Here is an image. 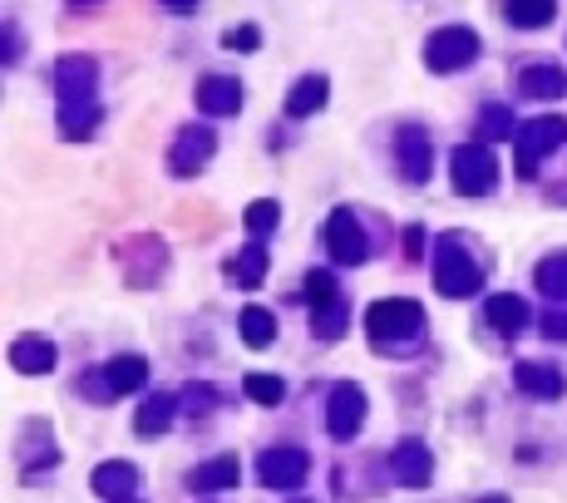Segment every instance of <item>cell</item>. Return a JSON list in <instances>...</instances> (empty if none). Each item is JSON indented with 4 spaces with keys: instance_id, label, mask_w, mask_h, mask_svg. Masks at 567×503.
I'll list each match as a JSON object with an SVG mask.
<instances>
[{
    "instance_id": "obj_1",
    "label": "cell",
    "mask_w": 567,
    "mask_h": 503,
    "mask_svg": "<svg viewBox=\"0 0 567 503\" xmlns=\"http://www.w3.org/2000/svg\"><path fill=\"white\" fill-rule=\"evenodd\" d=\"M479 287H484V267L469 257L464 237H445L435 252V291L459 301V297H474Z\"/></svg>"
},
{
    "instance_id": "obj_2",
    "label": "cell",
    "mask_w": 567,
    "mask_h": 503,
    "mask_svg": "<svg viewBox=\"0 0 567 503\" xmlns=\"http://www.w3.org/2000/svg\"><path fill=\"white\" fill-rule=\"evenodd\" d=\"M425 327V307L409 297H391V301H375L371 311H365V335H371L375 345H395V341H409V335H419Z\"/></svg>"
},
{
    "instance_id": "obj_3",
    "label": "cell",
    "mask_w": 567,
    "mask_h": 503,
    "mask_svg": "<svg viewBox=\"0 0 567 503\" xmlns=\"http://www.w3.org/2000/svg\"><path fill=\"white\" fill-rule=\"evenodd\" d=\"M567 143V119L563 114H543V119L523 124L518 129V178H533L538 173V163L548 159V153H558Z\"/></svg>"
},
{
    "instance_id": "obj_4",
    "label": "cell",
    "mask_w": 567,
    "mask_h": 503,
    "mask_svg": "<svg viewBox=\"0 0 567 503\" xmlns=\"http://www.w3.org/2000/svg\"><path fill=\"white\" fill-rule=\"evenodd\" d=\"M479 55V35L469 25H445L429 35L425 45V65L435 69V75H449V69H464L469 60Z\"/></svg>"
},
{
    "instance_id": "obj_5",
    "label": "cell",
    "mask_w": 567,
    "mask_h": 503,
    "mask_svg": "<svg viewBox=\"0 0 567 503\" xmlns=\"http://www.w3.org/2000/svg\"><path fill=\"white\" fill-rule=\"evenodd\" d=\"M449 173H454V188L464 197H484L499 183V159H493V149H484V143H464V149H454Z\"/></svg>"
},
{
    "instance_id": "obj_6",
    "label": "cell",
    "mask_w": 567,
    "mask_h": 503,
    "mask_svg": "<svg viewBox=\"0 0 567 503\" xmlns=\"http://www.w3.org/2000/svg\"><path fill=\"white\" fill-rule=\"evenodd\" d=\"M94 400H114V395H129L139 390V385H149V361L143 355H114L109 365H104L99 375H94Z\"/></svg>"
},
{
    "instance_id": "obj_7",
    "label": "cell",
    "mask_w": 567,
    "mask_h": 503,
    "mask_svg": "<svg viewBox=\"0 0 567 503\" xmlns=\"http://www.w3.org/2000/svg\"><path fill=\"white\" fill-rule=\"evenodd\" d=\"M325 252H331L341 267H361L371 243H365L361 223H355V213H345V207H335L331 223H325Z\"/></svg>"
},
{
    "instance_id": "obj_8",
    "label": "cell",
    "mask_w": 567,
    "mask_h": 503,
    "mask_svg": "<svg viewBox=\"0 0 567 503\" xmlns=\"http://www.w3.org/2000/svg\"><path fill=\"white\" fill-rule=\"evenodd\" d=\"M311 474V459L301 454V449H267V454L257 459V479L267 489H301Z\"/></svg>"
},
{
    "instance_id": "obj_9",
    "label": "cell",
    "mask_w": 567,
    "mask_h": 503,
    "mask_svg": "<svg viewBox=\"0 0 567 503\" xmlns=\"http://www.w3.org/2000/svg\"><path fill=\"white\" fill-rule=\"evenodd\" d=\"M325 425L335 439H351L365 425V390L361 385H335L331 400H325Z\"/></svg>"
},
{
    "instance_id": "obj_10",
    "label": "cell",
    "mask_w": 567,
    "mask_h": 503,
    "mask_svg": "<svg viewBox=\"0 0 567 503\" xmlns=\"http://www.w3.org/2000/svg\"><path fill=\"white\" fill-rule=\"evenodd\" d=\"M197 109L213 114V119H233V114L243 109V84L227 79V75L197 79Z\"/></svg>"
},
{
    "instance_id": "obj_11",
    "label": "cell",
    "mask_w": 567,
    "mask_h": 503,
    "mask_svg": "<svg viewBox=\"0 0 567 503\" xmlns=\"http://www.w3.org/2000/svg\"><path fill=\"white\" fill-rule=\"evenodd\" d=\"M213 143H217L213 129H188V133H178L173 153H168V168H173L178 178H193L197 168L213 159Z\"/></svg>"
},
{
    "instance_id": "obj_12",
    "label": "cell",
    "mask_w": 567,
    "mask_h": 503,
    "mask_svg": "<svg viewBox=\"0 0 567 503\" xmlns=\"http://www.w3.org/2000/svg\"><path fill=\"white\" fill-rule=\"evenodd\" d=\"M395 159H400V173L409 178V183H429V168H435L429 133L425 129H400V139H395Z\"/></svg>"
},
{
    "instance_id": "obj_13",
    "label": "cell",
    "mask_w": 567,
    "mask_h": 503,
    "mask_svg": "<svg viewBox=\"0 0 567 503\" xmlns=\"http://www.w3.org/2000/svg\"><path fill=\"white\" fill-rule=\"evenodd\" d=\"M60 104H89L94 99V84H99V69H94V60H60Z\"/></svg>"
},
{
    "instance_id": "obj_14",
    "label": "cell",
    "mask_w": 567,
    "mask_h": 503,
    "mask_svg": "<svg viewBox=\"0 0 567 503\" xmlns=\"http://www.w3.org/2000/svg\"><path fill=\"white\" fill-rule=\"evenodd\" d=\"M391 464H395V479L409 484V489L429 484V474H435V459H429V449L419 445V439H400L395 454H391Z\"/></svg>"
},
{
    "instance_id": "obj_15",
    "label": "cell",
    "mask_w": 567,
    "mask_h": 503,
    "mask_svg": "<svg viewBox=\"0 0 567 503\" xmlns=\"http://www.w3.org/2000/svg\"><path fill=\"white\" fill-rule=\"evenodd\" d=\"M513 381H518V390L528 395V400H558L563 395V375L553 371V365H538V361H518Z\"/></svg>"
},
{
    "instance_id": "obj_16",
    "label": "cell",
    "mask_w": 567,
    "mask_h": 503,
    "mask_svg": "<svg viewBox=\"0 0 567 503\" xmlns=\"http://www.w3.org/2000/svg\"><path fill=\"white\" fill-rule=\"evenodd\" d=\"M89 489L99 499H133V489H139V474H133V464H124V459H109V464L94 469Z\"/></svg>"
},
{
    "instance_id": "obj_17",
    "label": "cell",
    "mask_w": 567,
    "mask_h": 503,
    "mask_svg": "<svg viewBox=\"0 0 567 503\" xmlns=\"http://www.w3.org/2000/svg\"><path fill=\"white\" fill-rule=\"evenodd\" d=\"M10 365L25 375H50L55 371V345L40 341V335H20V341L10 345Z\"/></svg>"
},
{
    "instance_id": "obj_18",
    "label": "cell",
    "mask_w": 567,
    "mask_h": 503,
    "mask_svg": "<svg viewBox=\"0 0 567 503\" xmlns=\"http://www.w3.org/2000/svg\"><path fill=\"white\" fill-rule=\"evenodd\" d=\"M193 494H217V489H233L237 484V459L233 454H217V459H207V464H197L193 469Z\"/></svg>"
},
{
    "instance_id": "obj_19",
    "label": "cell",
    "mask_w": 567,
    "mask_h": 503,
    "mask_svg": "<svg viewBox=\"0 0 567 503\" xmlns=\"http://www.w3.org/2000/svg\"><path fill=\"white\" fill-rule=\"evenodd\" d=\"M518 89L528 94V99H558V94H567V75L558 65H528L518 75Z\"/></svg>"
},
{
    "instance_id": "obj_20",
    "label": "cell",
    "mask_w": 567,
    "mask_h": 503,
    "mask_svg": "<svg viewBox=\"0 0 567 503\" xmlns=\"http://www.w3.org/2000/svg\"><path fill=\"white\" fill-rule=\"evenodd\" d=\"M484 317L499 335H518L523 327H528V307H523V297H489Z\"/></svg>"
},
{
    "instance_id": "obj_21",
    "label": "cell",
    "mask_w": 567,
    "mask_h": 503,
    "mask_svg": "<svg viewBox=\"0 0 567 503\" xmlns=\"http://www.w3.org/2000/svg\"><path fill=\"white\" fill-rule=\"evenodd\" d=\"M178 395H149L143 400V410H139V419H133V429H139L143 439H153V435H163L168 425H173V415H178Z\"/></svg>"
},
{
    "instance_id": "obj_22",
    "label": "cell",
    "mask_w": 567,
    "mask_h": 503,
    "mask_svg": "<svg viewBox=\"0 0 567 503\" xmlns=\"http://www.w3.org/2000/svg\"><path fill=\"white\" fill-rule=\"evenodd\" d=\"M325 94H331V84H325V75H307L297 79V89L287 94V114L291 119H307V114H317L325 104Z\"/></svg>"
},
{
    "instance_id": "obj_23",
    "label": "cell",
    "mask_w": 567,
    "mask_h": 503,
    "mask_svg": "<svg viewBox=\"0 0 567 503\" xmlns=\"http://www.w3.org/2000/svg\"><path fill=\"white\" fill-rule=\"evenodd\" d=\"M237 331H243L247 345H257V351H261V345L277 341V317H271L267 307H247L243 321H237Z\"/></svg>"
},
{
    "instance_id": "obj_24",
    "label": "cell",
    "mask_w": 567,
    "mask_h": 503,
    "mask_svg": "<svg viewBox=\"0 0 567 503\" xmlns=\"http://www.w3.org/2000/svg\"><path fill=\"white\" fill-rule=\"evenodd\" d=\"M227 277H233L237 287H257V281L267 277V247H261V243L243 247V252H237V261H233V271H227Z\"/></svg>"
},
{
    "instance_id": "obj_25",
    "label": "cell",
    "mask_w": 567,
    "mask_h": 503,
    "mask_svg": "<svg viewBox=\"0 0 567 503\" xmlns=\"http://www.w3.org/2000/svg\"><path fill=\"white\" fill-rule=\"evenodd\" d=\"M311 327H317L321 341H341L345 327H351V317H345V301H325V307H311Z\"/></svg>"
},
{
    "instance_id": "obj_26",
    "label": "cell",
    "mask_w": 567,
    "mask_h": 503,
    "mask_svg": "<svg viewBox=\"0 0 567 503\" xmlns=\"http://www.w3.org/2000/svg\"><path fill=\"white\" fill-rule=\"evenodd\" d=\"M94 124H99V104H65V114H60V133L65 139H89Z\"/></svg>"
},
{
    "instance_id": "obj_27",
    "label": "cell",
    "mask_w": 567,
    "mask_h": 503,
    "mask_svg": "<svg viewBox=\"0 0 567 503\" xmlns=\"http://www.w3.org/2000/svg\"><path fill=\"white\" fill-rule=\"evenodd\" d=\"M553 10H558V0H509V20L518 30H538L553 20Z\"/></svg>"
},
{
    "instance_id": "obj_28",
    "label": "cell",
    "mask_w": 567,
    "mask_h": 503,
    "mask_svg": "<svg viewBox=\"0 0 567 503\" xmlns=\"http://www.w3.org/2000/svg\"><path fill=\"white\" fill-rule=\"evenodd\" d=\"M538 291L548 301H567V252H558V257H548L538 267Z\"/></svg>"
},
{
    "instance_id": "obj_29",
    "label": "cell",
    "mask_w": 567,
    "mask_h": 503,
    "mask_svg": "<svg viewBox=\"0 0 567 503\" xmlns=\"http://www.w3.org/2000/svg\"><path fill=\"white\" fill-rule=\"evenodd\" d=\"M277 223H281V203H271V197H257V203L247 207V233H252V237L271 233Z\"/></svg>"
},
{
    "instance_id": "obj_30",
    "label": "cell",
    "mask_w": 567,
    "mask_h": 503,
    "mask_svg": "<svg viewBox=\"0 0 567 503\" xmlns=\"http://www.w3.org/2000/svg\"><path fill=\"white\" fill-rule=\"evenodd\" d=\"M281 395H287V385H281L277 375H247V400L252 405H281Z\"/></svg>"
},
{
    "instance_id": "obj_31",
    "label": "cell",
    "mask_w": 567,
    "mask_h": 503,
    "mask_svg": "<svg viewBox=\"0 0 567 503\" xmlns=\"http://www.w3.org/2000/svg\"><path fill=\"white\" fill-rule=\"evenodd\" d=\"M341 291H335V277L331 271H307V307H325V301H335Z\"/></svg>"
},
{
    "instance_id": "obj_32",
    "label": "cell",
    "mask_w": 567,
    "mask_h": 503,
    "mask_svg": "<svg viewBox=\"0 0 567 503\" xmlns=\"http://www.w3.org/2000/svg\"><path fill=\"white\" fill-rule=\"evenodd\" d=\"M499 133H513V119L503 109H489L484 119H479V139H499Z\"/></svg>"
},
{
    "instance_id": "obj_33",
    "label": "cell",
    "mask_w": 567,
    "mask_h": 503,
    "mask_svg": "<svg viewBox=\"0 0 567 503\" xmlns=\"http://www.w3.org/2000/svg\"><path fill=\"white\" fill-rule=\"evenodd\" d=\"M543 335H553V341H567V311H543Z\"/></svg>"
},
{
    "instance_id": "obj_34",
    "label": "cell",
    "mask_w": 567,
    "mask_h": 503,
    "mask_svg": "<svg viewBox=\"0 0 567 503\" xmlns=\"http://www.w3.org/2000/svg\"><path fill=\"white\" fill-rule=\"evenodd\" d=\"M227 45H233V50H257L261 35H257L252 25H243V30H233V35H227Z\"/></svg>"
},
{
    "instance_id": "obj_35",
    "label": "cell",
    "mask_w": 567,
    "mask_h": 503,
    "mask_svg": "<svg viewBox=\"0 0 567 503\" xmlns=\"http://www.w3.org/2000/svg\"><path fill=\"white\" fill-rule=\"evenodd\" d=\"M405 252L409 257H425V233H419V227H409L405 233Z\"/></svg>"
},
{
    "instance_id": "obj_36",
    "label": "cell",
    "mask_w": 567,
    "mask_h": 503,
    "mask_svg": "<svg viewBox=\"0 0 567 503\" xmlns=\"http://www.w3.org/2000/svg\"><path fill=\"white\" fill-rule=\"evenodd\" d=\"M163 6H168V10H193L197 0H163Z\"/></svg>"
},
{
    "instance_id": "obj_37",
    "label": "cell",
    "mask_w": 567,
    "mask_h": 503,
    "mask_svg": "<svg viewBox=\"0 0 567 503\" xmlns=\"http://www.w3.org/2000/svg\"><path fill=\"white\" fill-rule=\"evenodd\" d=\"M79 6H89V0H79Z\"/></svg>"
}]
</instances>
